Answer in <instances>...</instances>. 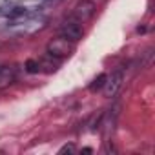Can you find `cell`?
Wrapping results in <instances>:
<instances>
[{"label": "cell", "instance_id": "ba28073f", "mask_svg": "<svg viewBox=\"0 0 155 155\" xmlns=\"http://www.w3.org/2000/svg\"><path fill=\"white\" fill-rule=\"evenodd\" d=\"M106 73H101V75H97L95 79H93V82L90 84V91H99V90H102V86H104V82H106Z\"/></svg>", "mask_w": 155, "mask_h": 155}, {"label": "cell", "instance_id": "7a4b0ae2", "mask_svg": "<svg viewBox=\"0 0 155 155\" xmlns=\"http://www.w3.org/2000/svg\"><path fill=\"white\" fill-rule=\"evenodd\" d=\"M95 11H97V4L93 2V0H79V2L73 6V9H71V17L75 20H79L81 24H84L90 18H93Z\"/></svg>", "mask_w": 155, "mask_h": 155}, {"label": "cell", "instance_id": "7c38bea8", "mask_svg": "<svg viewBox=\"0 0 155 155\" xmlns=\"http://www.w3.org/2000/svg\"><path fill=\"white\" fill-rule=\"evenodd\" d=\"M49 4H57V2H60V0H48Z\"/></svg>", "mask_w": 155, "mask_h": 155}, {"label": "cell", "instance_id": "5b68a950", "mask_svg": "<svg viewBox=\"0 0 155 155\" xmlns=\"http://www.w3.org/2000/svg\"><path fill=\"white\" fill-rule=\"evenodd\" d=\"M119 110H120V106L115 104L108 113L102 115V124H101V128H102V131H104V139H110V135L113 133L115 122H117V117H119Z\"/></svg>", "mask_w": 155, "mask_h": 155}, {"label": "cell", "instance_id": "8fae6325", "mask_svg": "<svg viewBox=\"0 0 155 155\" xmlns=\"http://www.w3.org/2000/svg\"><path fill=\"white\" fill-rule=\"evenodd\" d=\"M91 151H93L91 148H84V150H82V153H91Z\"/></svg>", "mask_w": 155, "mask_h": 155}, {"label": "cell", "instance_id": "3957f363", "mask_svg": "<svg viewBox=\"0 0 155 155\" xmlns=\"http://www.w3.org/2000/svg\"><path fill=\"white\" fill-rule=\"evenodd\" d=\"M73 53V42L58 37V38H53L49 44H48V55L58 58V60H64L66 57H69Z\"/></svg>", "mask_w": 155, "mask_h": 155}, {"label": "cell", "instance_id": "6da1fadb", "mask_svg": "<svg viewBox=\"0 0 155 155\" xmlns=\"http://www.w3.org/2000/svg\"><path fill=\"white\" fill-rule=\"evenodd\" d=\"M58 37L69 40V42H79L82 37H84V28L79 20H75L73 17L66 18L60 22L58 26Z\"/></svg>", "mask_w": 155, "mask_h": 155}, {"label": "cell", "instance_id": "277c9868", "mask_svg": "<svg viewBox=\"0 0 155 155\" xmlns=\"http://www.w3.org/2000/svg\"><path fill=\"white\" fill-rule=\"evenodd\" d=\"M122 84H124V73H122V69L119 68V69H115L110 77H106V82H104V86H102L104 97H108V99L117 97V93L120 91Z\"/></svg>", "mask_w": 155, "mask_h": 155}, {"label": "cell", "instance_id": "30bf717a", "mask_svg": "<svg viewBox=\"0 0 155 155\" xmlns=\"http://www.w3.org/2000/svg\"><path fill=\"white\" fill-rule=\"evenodd\" d=\"M75 151H77L75 144H64V146L58 150V155H64V153H75Z\"/></svg>", "mask_w": 155, "mask_h": 155}, {"label": "cell", "instance_id": "52a82bcc", "mask_svg": "<svg viewBox=\"0 0 155 155\" xmlns=\"http://www.w3.org/2000/svg\"><path fill=\"white\" fill-rule=\"evenodd\" d=\"M38 64H40V71H44V73H55L58 69V66H60V60L55 58V57H51V55H46V57H42L38 60Z\"/></svg>", "mask_w": 155, "mask_h": 155}, {"label": "cell", "instance_id": "8992f818", "mask_svg": "<svg viewBox=\"0 0 155 155\" xmlns=\"http://www.w3.org/2000/svg\"><path fill=\"white\" fill-rule=\"evenodd\" d=\"M15 81H17L15 68H13V66H8V64H2V66H0V90L9 88Z\"/></svg>", "mask_w": 155, "mask_h": 155}, {"label": "cell", "instance_id": "9c48e42d", "mask_svg": "<svg viewBox=\"0 0 155 155\" xmlns=\"http://www.w3.org/2000/svg\"><path fill=\"white\" fill-rule=\"evenodd\" d=\"M24 68H26V71H28V73H31V75H37V73H40V64H38V60H35V58H29V60H26Z\"/></svg>", "mask_w": 155, "mask_h": 155}]
</instances>
